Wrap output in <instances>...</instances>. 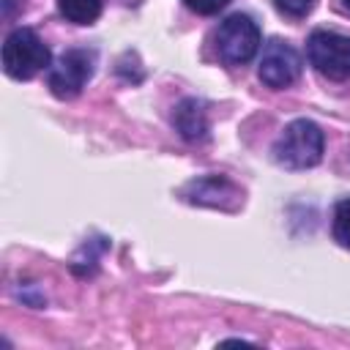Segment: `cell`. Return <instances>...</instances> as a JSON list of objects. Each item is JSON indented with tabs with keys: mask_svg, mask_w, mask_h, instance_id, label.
<instances>
[{
	"mask_svg": "<svg viewBox=\"0 0 350 350\" xmlns=\"http://www.w3.org/2000/svg\"><path fill=\"white\" fill-rule=\"evenodd\" d=\"M323 148L325 137L320 126L306 118H298L287 123L279 139L273 142V159L287 170H309L323 159Z\"/></svg>",
	"mask_w": 350,
	"mask_h": 350,
	"instance_id": "obj_1",
	"label": "cell"
},
{
	"mask_svg": "<svg viewBox=\"0 0 350 350\" xmlns=\"http://www.w3.org/2000/svg\"><path fill=\"white\" fill-rule=\"evenodd\" d=\"M49 66V46L30 27H16L3 44V68L11 79H33Z\"/></svg>",
	"mask_w": 350,
	"mask_h": 350,
	"instance_id": "obj_2",
	"label": "cell"
},
{
	"mask_svg": "<svg viewBox=\"0 0 350 350\" xmlns=\"http://www.w3.org/2000/svg\"><path fill=\"white\" fill-rule=\"evenodd\" d=\"M260 49V27L246 14L227 16L216 30V52L227 66H243Z\"/></svg>",
	"mask_w": 350,
	"mask_h": 350,
	"instance_id": "obj_3",
	"label": "cell"
},
{
	"mask_svg": "<svg viewBox=\"0 0 350 350\" xmlns=\"http://www.w3.org/2000/svg\"><path fill=\"white\" fill-rule=\"evenodd\" d=\"M309 63L328 79L350 77V38L334 30H314L306 44Z\"/></svg>",
	"mask_w": 350,
	"mask_h": 350,
	"instance_id": "obj_4",
	"label": "cell"
},
{
	"mask_svg": "<svg viewBox=\"0 0 350 350\" xmlns=\"http://www.w3.org/2000/svg\"><path fill=\"white\" fill-rule=\"evenodd\" d=\"M93 66L96 57L88 49H66L49 68V90L57 98H74L82 93V88L88 85V79L93 77Z\"/></svg>",
	"mask_w": 350,
	"mask_h": 350,
	"instance_id": "obj_5",
	"label": "cell"
},
{
	"mask_svg": "<svg viewBox=\"0 0 350 350\" xmlns=\"http://www.w3.org/2000/svg\"><path fill=\"white\" fill-rule=\"evenodd\" d=\"M260 79L279 90V88H287L293 85L298 77H301V55L287 44V41H279V38H271L262 49V57H260Z\"/></svg>",
	"mask_w": 350,
	"mask_h": 350,
	"instance_id": "obj_6",
	"label": "cell"
},
{
	"mask_svg": "<svg viewBox=\"0 0 350 350\" xmlns=\"http://www.w3.org/2000/svg\"><path fill=\"white\" fill-rule=\"evenodd\" d=\"M183 194L189 202L211 205V208H221V211H232L241 205V189L221 175H208V178L191 180L183 189Z\"/></svg>",
	"mask_w": 350,
	"mask_h": 350,
	"instance_id": "obj_7",
	"label": "cell"
},
{
	"mask_svg": "<svg viewBox=\"0 0 350 350\" xmlns=\"http://www.w3.org/2000/svg\"><path fill=\"white\" fill-rule=\"evenodd\" d=\"M172 123L180 131V137L189 139V142L208 139V129H211L208 126V112H205V104L197 101V98H183L172 112Z\"/></svg>",
	"mask_w": 350,
	"mask_h": 350,
	"instance_id": "obj_8",
	"label": "cell"
},
{
	"mask_svg": "<svg viewBox=\"0 0 350 350\" xmlns=\"http://www.w3.org/2000/svg\"><path fill=\"white\" fill-rule=\"evenodd\" d=\"M57 8L74 25H93L101 14V0H57Z\"/></svg>",
	"mask_w": 350,
	"mask_h": 350,
	"instance_id": "obj_9",
	"label": "cell"
},
{
	"mask_svg": "<svg viewBox=\"0 0 350 350\" xmlns=\"http://www.w3.org/2000/svg\"><path fill=\"white\" fill-rule=\"evenodd\" d=\"M331 232H334V241H336L342 249H350V197H345V200H339V202L334 205Z\"/></svg>",
	"mask_w": 350,
	"mask_h": 350,
	"instance_id": "obj_10",
	"label": "cell"
},
{
	"mask_svg": "<svg viewBox=\"0 0 350 350\" xmlns=\"http://www.w3.org/2000/svg\"><path fill=\"white\" fill-rule=\"evenodd\" d=\"M317 0H276V8L287 16H306Z\"/></svg>",
	"mask_w": 350,
	"mask_h": 350,
	"instance_id": "obj_11",
	"label": "cell"
},
{
	"mask_svg": "<svg viewBox=\"0 0 350 350\" xmlns=\"http://www.w3.org/2000/svg\"><path fill=\"white\" fill-rule=\"evenodd\" d=\"M230 0H183L186 8H191L194 14H202V16H211V14H219Z\"/></svg>",
	"mask_w": 350,
	"mask_h": 350,
	"instance_id": "obj_12",
	"label": "cell"
},
{
	"mask_svg": "<svg viewBox=\"0 0 350 350\" xmlns=\"http://www.w3.org/2000/svg\"><path fill=\"white\" fill-rule=\"evenodd\" d=\"M123 3H126V5H139L142 0H123Z\"/></svg>",
	"mask_w": 350,
	"mask_h": 350,
	"instance_id": "obj_13",
	"label": "cell"
},
{
	"mask_svg": "<svg viewBox=\"0 0 350 350\" xmlns=\"http://www.w3.org/2000/svg\"><path fill=\"white\" fill-rule=\"evenodd\" d=\"M345 5H347V11H350V0H345Z\"/></svg>",
	"mask_w": 350,
	"mask_h": 350,
	"instance_id": "obj_14",
	"label": "cell"
}]
</instances>
